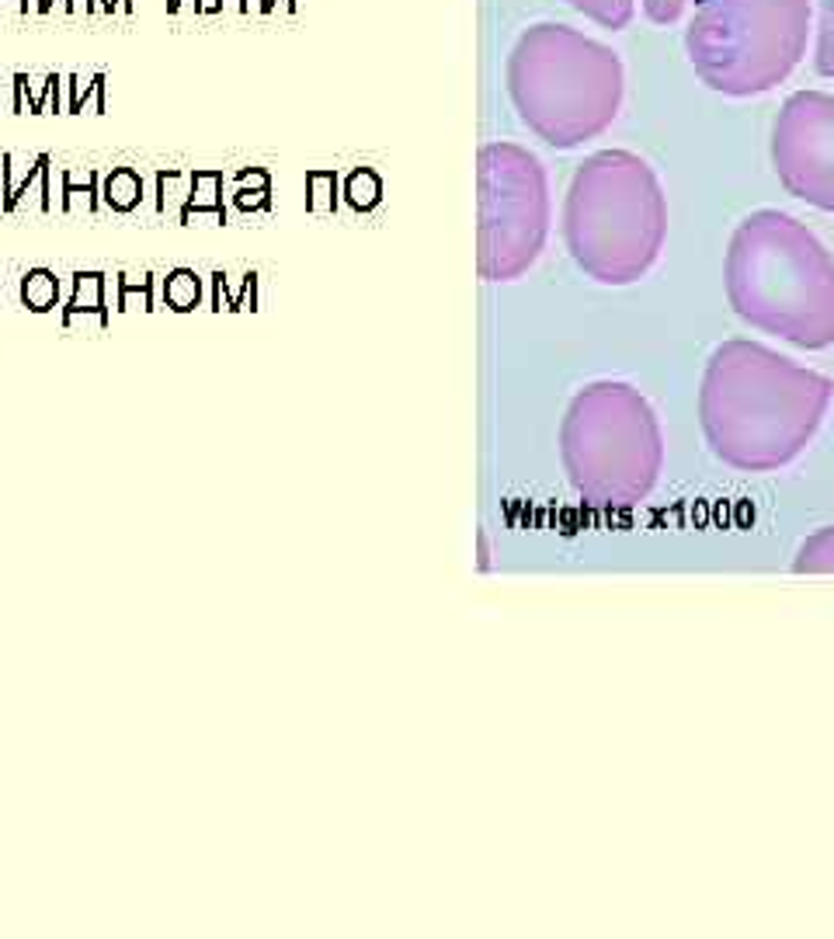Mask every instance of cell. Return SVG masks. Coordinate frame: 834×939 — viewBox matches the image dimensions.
Returning <instances> with one entry per match:
<instances>
[{
  "instance_id": "cell-1",
  "label": "cell",
  "mask_w": 834,
  "mask_h": 939,
  "mask_svg": "<svg viewBox=\"0 0 834 939\" xmlns=\"http://www.w3.org/2000/svg\"><path fill=\"white\" fill-rule=\"evenodd\" d=\"M834 383L759 342L713 349L699 383V425L710 453L738 474H772L817 435Z\"/></svg>"
},
{
  "instance_id": "cell-2",
  "label": "cell",
  "mask_w": 834,
  "mask_h": 939,
  "mask_svg": "<svg viewBox=\"0 0 834 939\" xmlns=\"http://www.w3.org/2000/svg\"><path fill=\"white\" fill-rule=\"evenodd\" d=\"M726 303L754 331L796 349L834 345V258L800 220L759 209L730 233Z\"/></svg>"
},
{
  "instance_id": "cell-3",
  "label": "cell",
  "mask_w": 834,
  "mask_h": 939,
  "mask_svg": "<svg viewBox=\"0 0 834 939\" xmlns=\"http://www.w3.org/2000/svg\"><path fill=\"white\" fill-rule=\"evenodd\" d=\"M668 202L643 156L602 150L584 156L563 199V241L588 279L633 285L661 258Z\"/></svg>"
},
{
  "instance_id": "cell-4",
  "label": "cell",
  "mask_w": 834,
  "mask_h": 939,
  "mask_svg": "<svg viewBox=\"0 0 834 939\" xmlns=\"http://www.w3.org/2000/svg\"><path fill=\"white\" fill-rule=\"evenodd\" d=\"M622 60L567 24L542 21L508 57V91L518 119L557 150L602 137L622 104Z\"/></svg>"
},
{
  "instance_id": "cell-5",
  "label": "cell",
  "mask_w": 834,
  "mask_h": 939,
  "mask_svg": "<svg viewBox=\"0 0 834 939\" xmlns=\"http://www.w3.org/2000/svg\"><path fill=\"white\" fill-rule=\"evenodd\" d=\"M560 460L584 508L602 515L633 512L661 477V422L637 386L594 380L567 404Z\"/></svg>"
},
{
  "instance_id": "cell-6",
  "label": "cell",
  "mask_w": 834,
  "mask_h": 939,
  "mask_svg": "<svg viewBox=\"0 0 834 939\" xmlns=\"http://www.w3.org/2000/svg\"><path fill=\"white\" fill-rule=\"evenodd\" d=\"M811 18L814 0H695L689 63L716 94H765L806 57Z\"/></svg>"
},
{
  "instance_id": "cell-7",
  "label": "cell",
  "mask_w": 834,
  "mask_h": 939,
  "mask_svg": "<svg viewBox=\"0 0 834 939\" xmlns=\"http://www.w3.org/2000/svg\"><path fill=\"white\" fill-rule=\"evenodd\" d=\"M550 233V189L539 156L515 143L480 150V275L508 282L532 269Z\"/></svg>"
},
{
  "instance_id": "cell-8",
  "label": "cell",
  "mask_w": 834,
  "mask_h": 939,
  "mask_svg": "<svg viewBox=\"0 0 834 939\" xmlns=\"http://www.w3.org/2000/svg\"><path fill=\"white\" fill-rule=\"evenodd\" d=\"M772 168L793 199L834 213V94L786 98L772 129Z\"/></svg>"
},
{
  "instance_id": "cell-9",
  "label": "cell",
  "mask_w": 834,
  "mask_h": 939,
  "mask_svg": "<svg viewBox=\"0 0 834 939\" xmlns=\"http://www.w3.org/2000/svg\"><path fill=\"white\" fill-rule=\"evenodd\" d=\"M793 571L796 574H834V526H824L800 543Z\"/></svg>"
},
{
  "instance_id": "cell-10",
  "label": "cell",
  "mask_w": 834,
  "mask_h": 939,
  "mask_svg": "<svg viewBox=\"0 0 834 939\" xmlns=\"http://www.w3.org/2000/svg\"><path fill=\"white\" fill-rule=\"evenodd\" d=\"M573 11H581L584 18H591L594 24H602V29H626V24L633 21L637 11V0H567Z\"/></svg>"
},
{
  "instance_id": "cell-11",
  "label": "cell",
  "mask_w": 834,
  "mask_h": 939,
  "mask_svg": "<svg viewBox=\"0 0 834 939\" xmlns=\"http://www.w3.org/2000/svg\"><path fill=\"white\" fill-rule=\"evenodd\" d=\"M814 67L834 81V0H817V52Z\"/></svg>"
},
{
  "instance_id": "cell-12",
  "label": "cell",
  "mask_w": 834,
  "mask_h": 939,
  "mask_svg": "<svg viewBox=\"0 0 834 939\" xmlns=\"http://www.w3.org/2000/svg\"><path fill=\"white\" fill-rule=\"evenodd\" d=\"M104 192H109V202L115 209H133L143 195V181L136 178V171H129V168H119L109 174V181H104Z\"/></svg>"
},
{
  "instance_id": "cell-13",
  "label": "cell",
  "mask_w": 834,
  "mask_h": 939,
  "mask_svg": "<svg viewBox=\"0 0 834 939\" xmlns=\"http://www.w3.org/2000/svg\"><path fill=\"white\" fill-rule=\"evenodd\" d=\"M21 296H24V303H29L32 310L42 313V310H49L52 303H57V279H52L45 269H35V272L24 275Z\"/></svg>"
},
{
  "instance_id": "cell-14",
  "label": "cell",
  "mask_w": 834,
  "mask_h": 939,
  "mask_svg": "<svg viewBox=\"0 0 834 939\" xmlns=\"http://www.w3.org/2000/svg\"><path fill=\"white\" fill-rule=\"evenodd\" d=\"M101 290H104L101 275H94V272L77 275V296H73V303L67 310V324L73 321V313H81V310H98L101 321H109V317H104V310H101Z\"/></svg>"
},
{
  "instance_id": "cell-15",
  "label": "cell",
  "mask_w": 834,
  "mask_h": 939,
  "mask_svg": "<svg viewBox=\"0 0 834 939\" xmlns=\"http://www.w3.org/2000/svg\"><path fill=\"white\" fill-rule=\"evenodd\" d=\"M164 296L174 310H192L199 303V279L185 269L174 272L164 285Z\"/></svg>"
},
{
  "instance_id": "cell-16",
  "label": "cell",
  "mask_w": 834,
  "mask_h": 939,
  "mask_svg": "<svg viewBox=\"0 0 834 939\" xmlns=\"http://www.w3.org/2000/svg\"><path fill=\"white\" fill-rule=\"evenodd\" d=\"M689 0H643V14L654 24H674Z\"/></svg>"
}]
</instances>
